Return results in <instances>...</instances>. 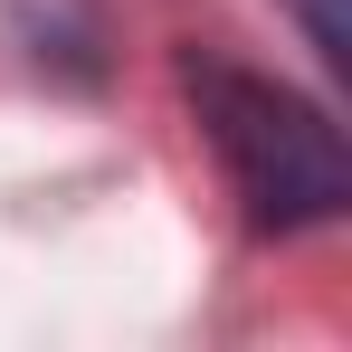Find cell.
Returning a JSON list of instances; mask_svg holds the SVG:
<instances>
[{"mask_svg":"<svg viewBox=\"0 0 352 352\" xmlns=\"http://www.w3.org/2000/svg\"><path fill=\"white\" fill-rule=\"evenodd\" d=\"M295 19H305L314 58L333 67V76H352V19H343V0H295Z\"/></svg>","mask_w":352,"mask_h":352,"instance_id":"cell-2","label":"cell"},{"mask_svg":"<svg viewBox=\"0 0 352 352\" xmlns=\"http://www.w3.org/2000/svg\"><path fill=\"white\" fill-rule=\"evenodd\" d=\"M190 105H200V133L229 172L248 229L286 238V229H324L352 210V153L324 105H305L276 76H248L229 58H190Z\"/></svg>","mask_w":352,"mask_h":352,"instance_id":"cell-1","label":"cell"}]
</instances>
